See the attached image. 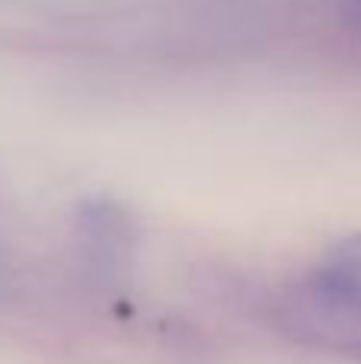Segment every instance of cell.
Masks as SVG:
<instances>
[{
    "label": "cell",
    "mask_w": 361,
    "mask_h": 364,
    "mask_svg": "<svg viewBox=\"0 0 361 364\" xmlns=\"http://www.w3.org/2000/svg\"><path fill=\"white\" fill-rule=\"evenodd\" d=\"M326 265H336V269L361 275V233H349V237H343L339 243H333L330 256H326Z\"/></svg>",
    "instance_id": "obj_1"
}]
</instances>
